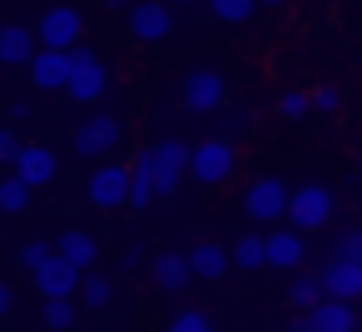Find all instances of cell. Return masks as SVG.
<instances>
[{
	"mask_svg": "<svg viewBox=\"0 0 362 332\" xmlns=\"http://www.w3.org/2000/svg\"><path fill=\"white\" fill-rule=\"evenodd\" d=\"M80 35H85V11L70 6V0H50V6L35 16V40L40 50H80Z\"/></svg>",
	"mask_w": 362,
	"mask_h": 332,
	"instance_id": "cell-1",
	"label": "cell"
},
{
	"mask_svg": "<svg viewBox=\"0 0 362 332\" xmlns=\"http://www.w3.org/2000/svg\"><path fill=\"white\" fill-rule=\"evenodd\" d=\"M179 105H184L189 114H214V109H223V105H228V80H223V70H214V65H189L184 80H179Z\"/></svg>",
	"mask_w": 362,
	"mask_h": 332,
	"instance_id": "cell-2",
	"label": "cell"
},
{
	"mask_svg": "<svg viewBox=\"0 0 362 332\" xmlns=\"http://www.w3.org/2000/svg\"><path fill=\"white\" fill-rule=\"evenodd\" d=\"M332 208H337V194H332L327 184L308 179V184H298L293 198H288V228H293V233H317V228L332 218Z\"/></svg>",
	"mask_w": 362,
	"mask_h": 332,
	"instance_id": "cell-3",
	"label": "cell"
},
{
	"mask_svg": "<svg viewBox=\"0 0 362 332\" xmlns=\"http://www.w3.org/2000/svg\"><path fill=\"white\" fill-rule=\"evenodd\" d=\"M119 144H124V119L115 109H95L75 124V154H85V159H105Z\"/></svg>",
	"mask_w": 362,
	"mask_h": 332,
	"instance_id": "cell-4",
	"label": "cell"
},
{
	"mask_svg": "<svg viewBox=\"0 0 362 332\" xmlns=\"http://www.w3.org/2000/svg\"><path fill=\"white\" fill-rule=\"evenodd\" d=\"M105 90H110V65L95 50H85V45L70 50V85H65V95L75 105H100Z\"/></svg>",
	"mask_w": 362,
	"mask_h": 332,
	"instance_id": "cell-5",
	"label": "cell"
},
{
	"mask_svg": "<svg viewBox=\"0 0 362 332\" xmlns=\"http://www.w3.org/2000/svg\"><path fill=\"white\" fill-rule=\"evenodd\" d=\"M189 159H194V149L184 144V139H159V144H149V164H154V198L164 203L184 179H189Z\"/></svg>",
	"mask_w": 362,
	"mask_h": 332,
	"instance_id": "cell-6",
	"label": "cell"
},
{
	"mask_svg": "<svg viewBox=\"0 0 362 332\" xmlns=\"http://www.w3.org/2000/svg\"><path fill=\"white\" fill-rule=\"evenodd\" d=\"M124 30L139 45H164L174 35V6H164V0H134L124 11Z\"/></svg>",
	"mask_w": 362,
	"mask_h": 332,
	"instance_id": "cell-7",
	"label": "cell"
},
{
	"mask_svg": "<svg viewBox=\"0 0 362 332\" xmlns=\"http://www.w3.org/2000/svg\"><path fill=\"white\" fill-rule=\"evenodd\" d=\"M233 164H238V149L223 139V134H214V139H204V144H194V159H189V174H194V184H223V179H233Z\"/></svg>",
	"mask_w": 362,
	"mask_h": 332,
	"instance_id": "cell-8",
	"label": "cell"
},
{
	"mask_svg": "<svg viewBox=\"0 0 362 332\" xmlns=\"http://www.w3.org/2000/svg\"><path fill=\"white\" fill-rule=\"evenodd\" d=\"M288 198H293V189H288L278 174H263V179L248 184L243 213H248L253 223H278V218H288Z\"/></svg>",
	"mask_w": 362,
	"mask_h": 332,
	"instance_id": "cell-9",
	"label": "cell"
},
{
	"mask_svg": "<svg viewBox=\"0 0 362 332\" xmlns=\"http://www.w3.org/2000/svg\"><path fill=\"white\" fill-rule=\"evenodd\" d=\"M85 189H90V203L95 208H129V164L100 159Z\"/></svg>",
	"mask_w": 362,
	"mask_h": 332,
	"instance_id": "cell-10",
	"label": "cell"
},
{
	"mask_svg": "<svg viewBox=\"0 0 362 332\" xmlns=\"http://www.w3.org/2000/svg\"><path fill=\"white\" fill-rule=\"evenodd\" d=\"M55 169H60V159H55V149L50 144H21V154H16V164H11V174L21 179V184H30V189H45L50 179H55Z\"/></svg>",
	"mask_w": 362,
	"mask_h": 332,
	"instance_id": "cell-11",
	"label": "cell"
},
{
	"mask_svg": "<svg viewBox=\"0 0 362 332\" xmlns=\"http://www.w3.org/2000/svg\"><path fill=\"white\" fill-rule=\"evenodd\" d=\"M35 55H40L35 25H25V20H0V70H6V65H30Z\"/></svg>",
	"mask_w": 362,
	"mask_h": 332,
	"instance_id": "cell-12",
	"label": "cell"
},
{
	"mask_svg": "<svg viewBox=\"0 0 362 332\" xmlns=\"http://www.w3.org/2000/svg\"><path fill=\"white\" fill-rule=\"evenodd\" d=\"M25 70H30V85L40 95H65V85H70V55L65 50H40Z\"/></svg>",
	"mask_w": 362,
	"mask_h": 332,
	"instance_id": "cell-13",
	"label": "cell"
},
{
	"mask_svg": "<svg viewBox=\"0 0 362 332\" xmlns=\"http://www.w3.org/2000/svg\"><path fill=\"white\" fill-rule=\"evenodd\" d=\"M35 278V292H40V302H55V297H75V287L85 283V273L80 268H70L65 258H50L40 273H30Z\"/></svg>",
	"mask_w": 362,
	"mask_h": 332,
	"instance_id": "cell-14",
	"label": "cell"
},
{
	"mask_svg": "<svg viewBox=\"0 0 362 332\" xmlns=\"http://www.w3.org/2000/svg\"><path fill=\"white\" fill-rule=\"evenodd\" d=\"M317 278H322V292H327L332 302H352V307L362 302V263H342V258H332Z\"/></svg>",
	"mask_w": 362,
	"mask_h": 332,
	"instance_id": "cell-15",
	"label": "cell"
},
{
	"mask_svg": "<svg viewBox=\"0 0 362 332\" xmlns=\"http://www.w3.org/2000/svg\"><path fill=\"white\" fill-rule=\"evenodd\" d=\"M263 248H268V268H273V273H293V268H303V258H308V243H303V233H293V228L263 233Z\"/></svg>",
	"mask_w": 362,
	"mask_h": 332,
	"instance_id": "cell-16",
	"label": "cell"
},
{
	"mask_svg": "<svg viewBox=\"0 0 362 332\" xmlns=\"http://www.w3.org/2000/svg\"><path fill=\"white\" fill-rule=\"evenodd\" d=\"M149 273H154V287H159V292H169V297H179V292L194 283L189 253H159V258L149 263Z\"/></svg>",
	"mask_w": 362,
	"mask_h": 332,
	"instance_id": "cell-17",
	"label": "cell"
},
{
	"mask_svg": "<svg viewBox=\"0 0 362 332\" xmlns=\"http://www.w3.org/2000/svg\"><path fill=\"white\" fill-rule=\"evenodd\" d=\"M55 258H65L70 268L90 273L95 258H100V243H95V233H85V228H65V233L55 238Z\"/></svg>",
	"mask_w": 362,
	"mask_h": 332,
	"instance_id": "cell-18",
	"label": "cell"
},
{
	"mask_svg": "<svg viewBox=\"0 0 362 332\" xmlns=\"http://www.w3.org/2000/svg\"><path fill=\"white\" fill-rule=\"evenodd\" d=\"M308 317H313V332H362V312H357L352 302H332V297H322Z\"/></svg>",
	"mask_w": 362,
	"mask_h": 332,
	"instance_id": "cell-19",
	"label": "cell"
},
{
	"mask_svg": "<svg viewBox=\"0 0 362 332\" xmlns=\"http://www.w3.org/2000/svg\"><path fill=\"white\" fill-rule=\"evenodd\" d=\"M189 268H194V278H204V283H218V278L233 268V253H228L223 243H199V248L189 253Z\"/></svg>",
	"mask_w": 362,
	"mask_h": 332,
	"instance_id": "cell-20",
	"label": "cell"
},
{
	"mask_svg": "<svg viewBox=\"0 0 362 332\" xmlns=\"http://www.w3.org/2000/svg\"><path fill=\"white\" fill-rule=\"evenodd\" d=\"M154 203H159L154 198V164H149V149H139L129 164V208H154Z\"/></svg>",
	"mask_w": 362,
	"mask_h": 332,
	"instance_id": "cell-21",
	"label": "cell"
},
{
	"mask_svg": "<svg viewBox=\"0 0 362 332\" xmlns=\"http://www.w3.org/2000/svg\"><path fill=\"white\" fill-rule=\"evenodd\" d=\"M30 198H35V189H30V184H21L16 174H0V218L25 213V208H30Z\"/></svg>",
	"mask_w": 362,
	"mask_h": 332,
	"instance_id": "cell-22",
	"label": "cell"
},
{
	"mask_svg": "<svg viewBox=\"0 0 362 332\" xmlns=\"http://www.w3.org/2000/svg\"><path fill=\"white\" fill-rule=\"evenodd\" d=\"M233 268H238V273H263V268H268L263 233H243V238L233 243Z\"/></svg>",
	"mask_w": 362,
	"mask_h": 332,
	"instance_id": "cell-23",
	"label": "cell"
},
{
	"mask_svg": "<svg viewBox=\"0 0 362 332\" xmlns=\"http://www.w3.org/2000/svg\"><path fill=\"white\" fill-rule=\"evenodd\" d=\"M288 297H293V307L313 312L327 292H322V278H317V273H298V278H293V287H288Z\"/></svg>",
	"mask_w": 362,
	"mask_h": 332,
	"instance_id": "cell-24",
	"label": "cell"
},
{
	"mask_svg": "<svg viewBox=\"0 0 362 332\" xmlns=\"http://www.w3.org/2000/svg\"><path fill=\"white\" fill-rule=\"evenodd\" d=\"M204 6H209L214 20H223V25H243V20H253L258 0H204Z\"/></svg>",
	"mask_w": 362,
	"mask_h": 332,
	"instance_id": "cell-25",
	"label": "cell"
},
{
	"mask_svg": "<svg viewBox=\"0 0 362 332\" xmlns=\"http://www.w3.org/2000/svg\"><path fill=\"white\" fill-rule=\"evenodd\" d=\"M110 297H115V283L100 278V273H85V283H80V302H85V312L110 307Z\"/></svg>",
	"mask_w": 362,
	"mask_h": 332,
	"instance_id": "cell-26",
	"label": "cell"
},
{
	"mask_svg": "<svg viewBox=\"0 0 362 332\" xmlns=\"http://www.w3.org/2000/svg\"><path fill=\"white\" fill-rule=\"evenodd\" d=\"M75 297H55V302H40V322L50 327V332H65V327H75Z\"/></svg>",
	"mask_w": 362,
	"mask_h": 332,
	"instance_id": "cell-27",
	"label": "cell"
},
{
	"mask_svg": "<svg viewBox=\"0 0 362 332\" xmlns=\"http://www.w3.org/2000/svg\"><path fill=\"white\" fill-rule=\"evenodd\" d=\"M50 258H55V243H40V238H30V243H21V248H16V263H21L25 273H40Z\"/></svg>",
	"mask_w": 362,
	"mask_h": 332,
	"instance_id": "cell-28",
	"label": "cell"
},
{
	"mask_svg": "<svg viewBox=\"0 0 362 332\" xmlns=\"http://www.w3.org/2000/svg\"><path fill=\"white\" fill-rule=\"evenodd\" d=\"M332 258H342V263H362V223H347V228L337 233Z\"/></svg>",
	"mask_w": 362,
	"mask_h": 332,
	"instance_id": "cell-29",
	"label": "cell"
},
{
	"mask_svg": "<svg viewBox=\"0 0 362 332\" xmlns=\"http://www.w3.org/2000/svg\"><path fill=\"white\" fill-rule=\"evenodd\" d=\"M278 114H283L288 124H298V119L313 114V100H308L303 90H283V95H278Z\"/></svg>",
	"mask_w": 362,
	"mask_h": 332,
	"instance_id": "cell-30",
	"label": "cell"
},
{
	"mask_svg": "<svg viewBox=\"0 0 362 332\" xmlns=\"http://www.w3.org/2000/svg\"><path fill=\"white\" fill-rule=\"evenodd\" d=\"M169 332H214V322H209V312H199V307H184V312H174Z\"/></svg>",
	"mask_w": 362,
	"mask_h": 332,
	"instance_id": "cell-31",
	"label": "cell"
},
{
	"mask_svg": "<svg viewBox=\"0 0 362 332\" xmlns=\"http://www.w3.org/2000/svg\"><path fill=\"white\" fill-rule=\"evenodd\" d=\"M223 124H228V134H223V139L233 144L238 134H248V124H253V109H248V105H233V109L223 114Z\"/></svg>",
	"mask_w": 362,
	"mask_h": 332,
	"instance_id": "cell-32",
	"label": "cell"
},
{
	"mask_svg": "<svg viewBox=\"0 0 362 332\" xmlns=\"http://www.w3.org/2000/svg\"><path fill=\"white\" fill-rule=\"evenodd\" d=\"M308 100H313V114H337V109H342V95H337L332 85H322V90H313Z\"/></svg>",
	"mask_w": 362,
	"mask_h": 332,
	"instance_id": "cell-33",
	"label": "cell"
},
{
	"mask_svg": "<svg viewBox=\"0 0 362 332\" xmlns=\"http://www.w3.org/2000/svg\"><path fill=\"white\" fill-rule=\"evenodd\" d=\"M16 154H21L16 129H11V124H0V169H11V164H16Z\"/></svg>",
	"mask_w": 362,
	"mask_h": 332,
	"instance_id": "cell-34",
	"label": "cell"
},
{
	"mask_svg": "<svg viewBox=\"0 0 362 332\" xmlns=\"http://www.w3.org/2000/svg\"><path fill=\"white\" fill-rule=\"evenodd\" d=\"M288 332H313V317H308V312H298V317L288 322Z\"/></svg>",
	"mask_w": 362,
	"mask_h": 332,
	"instance_id": "cell-35",
	"label": "cell"
},
{
	"mask_svg": "<svg viewBox=\"0 0 362 332\" xmlns=\"http://www.w3.org/2000/svg\"><path fill=\"white\" fill-rule=\"evenodd\" d=\"M11 302H16V292H11V283H0V317L11 312Z\"/></svg>",
	"mask_w": 362,
	"mask_h": 332,
	"instance_id": "cell-36",
	"label": "cell"
},
{
	"mask_svg": "<svg viewBox=\"0 0 362 332\" xmlns=\"http://www.w3.org/2000/svg\"><path fill=\"white\" fill-rule=\"evenodd\" d=\"M11 119H16V124H21V119H30V105H25V100H16V105H11Z\"/></svg>",
	"mask_w": 362,
	"mask_h": 332,
	"instance_id": "cell-37",
	"label": "cell"
},
{
	"mask_svg": "<svg viewBox=\"0 0 362 332\" xmlns=\"http://www.w3.org/2000/svg\"><path fill=\"white\" fill-rule=\"evenodd\" d=\"M119 263H124V268H139V263H144V253H139V248H124V258H119Z\"/></svg>",
	"mask_w": 362,
	"mask_h": 332,
	"instance_id": "cell-38",
	"label": "cell"
},
{
	"mask_svg": "<svg viewBox=\"0 0 362 332\" xmlns=\"http://www.w3.org/2000/svg\"><path fill=\"white\" fill-rule=\"evenodd\" d=\"M105 6H110V11H129V6H134V0H105Z\"/></svg>",
	"mask_w": 362,
	"mask_h": 332,
	"instance_id": "cell-39",
	"label": "cell"
},
{
	"mask_svg": "<svg viewBox=\"0 0 362 332\" xmlns=\"http://www.w3.org/2000/svg\"><path fill=\"white\" fill-rule=\"evenodd\" d=\"M258 6H268V11H278V6H288V0H258Z\"/></svg>",
	"mask_w": 362,
	"mask_h": 332,
	"instance_id": "cell-40",
	"label": "cell"
},
{
	"mask_svg": "<svg viewBox=\"0 0 362 332\" xmlns=\"http://www.w3.org/2000/svg\"><path fill=\"white\" fill-rule=\"evenodd\" d=\"M164 6H194V0H164Z\"/></svg>",
	"mask_w": 362,
	"mask_h": 332,
	"instance_id": "cell-41",
	"label": "cell"
},
{
	"mask_svg": "<svg viewBox=\"0 0 362 332\" xmlns=\"http://www.w3.org/2000/svg\"><path fill=\"white\" fill-rule=\"evenodd\" d=\"M357 174H362V149H357Z\"/></svg>",
	"mask_w": 362,
	"mask_h": 332,
	"instance_id": "cell-42",
	"label": "cell"
}]
</instances>
